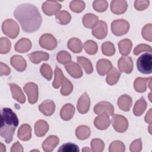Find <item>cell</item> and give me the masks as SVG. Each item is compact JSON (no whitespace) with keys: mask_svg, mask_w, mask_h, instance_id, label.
<instances>
[{"mask_svg":"<svg viewBox=\"0 0 152 152\" xmlns=\"http://www.w3.org/2000/svg\"><path fill=\"white\" fill-rule=\"evenodd\" d=\"M14 16L25 32H34L42 24L41 15L37 7L31 4L26 3L18 5L14 11Z\"/></svg>","mask_w":152,"mask_h":152,"instance_id":"cell-1","label":"cell"},{"mask_svg":"<svg viewBox=\"0 0 152 152\" xmlns=\"http://www.w3.org/2000/svg\"><path fill=\"white\" fill-rule=\"evenodd\" d=\"M19 123L16 114L10 108L5 107L1 110V124L0 135L7 143L12 140L15 128Z\"/></svg>","mask_w":152,"mask_h":152,"instance_id":"cell-2","label":"cell"},{"mask_svg":"<svg viewBox=\"0 0 152 152\" xmlns=\"http://www.w3.org/2000/svg\"><path fill=\"white\" fill-rule=\"evenodd\" d=\"M138 70L144 74H150L152 72V55L151 53H145L137 59Z\"/></svg>","mask_w":152,"mask_h":152,"instance_id":"cell-3","label":"cell"},{"mask_svg":"<svg viewBox=\"0 0 152 152\" xmlns=\"http://www.w3.org/2000/svg\"><path fill=\"white\" fill-rule=\"evenodd\" d=\"M2 29L4 33L11 39L15 38L20 32L18 24L12 19L5 20L2 23Z\"/></svg>","mask_w":152,"mask_h":152,"instance_id":"cell-4","label":"cell"},{"mask_svg":"<svg viewBox=\"0 0 152 152\" xmlns=\"http://www.w3.org/2000/svg\"><path fill=\"white\" fill-rule=\"evenodd\" d=\"M111 29L115 35L117 36H122L128 31L129 24L125 20H116L112 23Z\"/></svg>","mask_w":152,"mask_h":152,"instance_id":"cell-5","label":"cell"},{"mask_svg":"<svg viewBox=\"0 0 152 152\" xmlns=\"http://www.w3.org/2000/svg\"><path fill=\"white\" fill-rule=\"evenodd\" d=\"M112 125L115 131L118 132L126 131L128 127L127 119L121 115H114L112 116Z\"/></svg>","mask_w":152,"mask_h":152,"instance_id":"cell-6","label":"cell"},{"mask_svg":"<svg viewBox=\"0 0 152 152\" xmlns=\"http://www.w3.org/2000/svg\"><path fill=\"white\" fill-rule=\"evenodd\" d=\"M24 90L28 96V101L31 104L37 102L39 97L37 86L32 82L27 83L24 86Z\"/></svg>","mask_w":152,"mask_h":152,"instance_id":"cell-7","label":"cell"},{"mask_svg":"<svg viewBox=\"0 0 152 152\" xmlns=\"http://www.w3.org/2000/svg\"><path fill=\"white\" fill-rule=\"evenodd\" d=\"M61 7V5L57 1H47L43 4L42 9L46 15L50 16L58 13Z\"/></svg>","mask_w":152,"mask_h":152,"instance_id":"cell-8","label":"cell"},{"mask_svg":"<svg viewBox=\"0 0 152 152\" xmlns=\"http://www.w3.org/2000/svg\"><path fill=\"white\" fill-rule=\"evenodd\" d=\"M39 44L41 47L48 50H53L57 46V40L55 37L48 33L43 34L39 39Z\"/></svg>","mask_w":152,"mask_h":152,"instance_id":"cell-9","label":"cell"},{"mask_svg":"<svg viewBox=\"0 0 152 152\" xmlns=\"http://www.w3.org/2000/svg\"><path fill=\"white\" fill-rule=\"evenodd\" d=\"M118 66L121 72L129 74L133 69V62L130 56H123L118 62Z\"/></svg>","mask_w":152,"mask_h":152,"instance_id":"cell-10","label":"cell"},{"mask_svg":"<svg viewBox=\"0 0 152 152\" xmlns=\"http://www.w3.org/2000/svg\"><path fill=\"white\" fill-rule=\"evenodd\" d=\"M94 112L97 115L104 112L109 116H112L114 113V107L110 103L106 101H102L97 103L94 107Z\"/></svg>","mask_w":152,"mask_h":152,"instance_id":"cell-11","label":"cell"},{"mask_svg":"<svg viewBox=\"0 0 152 152\" xmlns=\"http://www.w3.org/2000/svg\"><path fill=\"white\" fill-rule=\"evenodd\" d=\"M107 33V26L103 21H99L92 28L93 35L98 39H104Z\"/></svg>","mask_w":152,"mask_h":152,"instance_id":"cell-12","label":"cell"},{"mask_svg":"<svg viewBox=\"0 0 152 152\" xmlns=\"http://www.w3.org/2000/svg\"><path fill=\"white\" fill-rule=\"evenodd\" d=\"M110 124L109 116L106 113H102L97 116L94 120V125L96 128L100 130H104L108 128Z\"/></svg>","mask_w":152,"mask_h":152,"instance_id":"cell-13","label":"cell"},{"mask_svg":"<svg viewBox=\"0 0 152 152\" xmlns=\"http://www.w3.org/2000/svg\"><path fill=\"white\" fill-rule=\"evenodd\" d=\"M90 100L87 93H84L79 98L77 102V110L81 113H87L90 108Z\"/></svg>","mask_w":152,"mask_h":152,"instance_id":"cell-14","label":"cell"},{"mask_svg":"<svg viewBox=\"0 0 152 152\" xmlns=\"http://www.w3.org/2000/svg\"><path fill=\"white\" fill-rule=\"evenodd\" d=\"M127 7L126 1L124 0H114L110 4L111 11L115 14H124L126 11Z\"/></svg>","mask_w":152,"mask_h":152,"instance_id":"cell-15","label":"cell"},{"mask_svg":"<svg viewBox=\"0 0 152 152\" xmlns=\"http://www.w3.org/2000/svg\"><path fill=\"white\" fill-rule=\"evenodd\" d=\"M112 65L110 61L106 59H99L96 64V69L98 74L104 75L112 69Z\"/></svg>","mask_w":152,"mask_h":152,"instance_id":"cell-16","label":"cell"},{"mask_svg":"<svg viewBox=\"0 0 152 152\" xmlns=\"http://www.w3.org/2000/svg\"><path fill=\"white\" fill-rule=\"evenodd\" d=\"M65 69L73 78H79L83 76V71L80 65L75 62H71L65 66Z\"/></svg>","mask_w":152,"mask_h":152,"instance_id":"cell-17","label":"cell"},{"mask_svg":"<svg viewBox=\"0 0 152 152\" xmlns=\"http://www.w3.org/2000/svg\"><path fill=\"white\" fill-rule=\"evenodd\" d=\"M59 140L57 136L50 135L43 142L42 148L46 152H50L53 150L59 144Z\"/></svg>","mask_w":152,"mask_h":152,"instance_id":"cell-18","label":"cell"},{"mask_svg":"<svg viewBox=\"0 0 152 152\" xmlns=\"http://www.w3.org/2000/svg\"><path fill=\"white\" fill-rule=\"evenodd\" d=\"M10 62L11 65L18 71L21 72L26 69L27 63L26 60L20 55H14L11 57Z\"/></svg>","mask_w":152,"mask_h":152,"instance_id":"cell-19","label":"cell"},{"mask_svg":"<svg viewBox=\"0 0 152 152\" xmlns=\"http://www.w3.org/2000/svg\"><path fill=\"white\" fill-rule=\"evenodd\" d=\"M39 110L46 116L52 115L55 109L54 102L51 100H46L39 106Z\"/></svg>","mask_w":152,"mask_h":152,"instance_id":"cell-20","label":"cell"},{"mask_svg":"<svg viewBox=\"0 0 152 152\" xmlns=\"http://www.w3.org/2000/svg\"><path fill=\"white\" fill-rule=\"evenodd\" d=\"M132 103V98L126 94H124L120 96L117 102L118 106L120 109L125 112L129 111Z\"/></svg>","mask_w":152,"mask_h":152,"instance_id":"cell-21","label":"cell"},{"mask_svg":"<svg viewBox=\"0 0 152 152\" xmlns=\"http://www.w3.org/2000/svg\"><path fill=\"white\" fill-rule=\"evenodd\" d=\"M74 113V106L70 103H67L61 108L60 110V116L63 120L69 121L73 117Z\"/></svg>","mask_w":152,"mask_h":152,"instance_id":"cell-22","label":"cell"},{"mask_svg":"<svg viewBox=\"0 0 152 152\" xmlns=\"http://www.w3.org/2000/svg\"><path fill=\"white\" fill-rule=\"evenodd\" d=\"M31 48V41L26 38L19 40L15 45V50L19 53H26L30 50Z\"/></svg>","mask_w":152,"mask_h":152,"instance_id":"cell-23","label":"cell"},{"mask_svg":"<svg viewBox=\"0 0 152 152\" xmlns=\"http://www.w3.org/2000/svg\"><path fill=\"white\" fill-rule=\"evenodd\" d=\"M18 137L22 141H28L31 137V126L27 124L22 125L18 130Z\"/></svg>","mask_w":152,"mask_h":152,"instance_id":"cell-24","label":"cell"},{"mask_svg":"<svg viewBox=\"0 0 152 152\" xmlns=\"http://www.w3.org/2000/svg\"><path fill=\"white\" fill-rule=\"evenodd\" d=\"M9 86L10 87L13 98L18 102L24 103L26 101V97L20 87H19L17 84L12 83L10 84Z\"/></svg>","mask_w":152,"mask_h":152,"instance_id":"cell-25","label":"cell"},{"mask_svg":"<svg viewBox=\"0 0 152 152\" xmlns=\"http://www.w3.org/2000/svg\"><path fill=\"white\" fill-rule=\"evenodd\" d=\"M30 61L34 64H39L42 61H47L49 58V55L48 53L42 51H36L28 55Z\"/></svg>","mask_w":152,"mask_h":152,"instance_id":"cell-26","label":"cell"},{"mask_svg":"<svg viewBox=\"0 0 152 152\" xmlns=\"http://www.w3.org/2000/svg\"><path fill=\"white\" fill-rule=\"evenodd\" d=\"M49 130V125L44 120L37 121L34 125L35 134L37 137H43Z\"/></svg>","mask_w":152,"mask_h":152,"instance_id":"cell-27","label":"cell"},{"mask_svg":"<svg viewBox=\"0 0 152 152\" xmlns=\"http://www.w3.org/2000/svg\"><path fill=\"white\" fill-rule=\"evenodd\" d=\"M151 79V77L149 78H137L134 82V87L135 90L139 93H142L145 91L147 89V83L149 80Z\"/></svg>","mask_w":152,"mask_h":152,"instance_id":"cell-28","label":"cell"},{"mask_svg":"<svg viewBox=\"0 0 152 152\" xmlns=\"http://www.w3.org/2000/svg\"><path fill=\"white\" fill-rule=\"evenodd\" d=\"M97 22L98 17L93 14H86L83 18V25L84 27L88 28H93Z\"/></svg>","mask_w":152,"mask_h":152,"instance_id":"cell-29","label":"cell"},{"mask_svg":"<svg viewBox=\"0 0 152 152\" xmlns=\"http://www.w3.org/2000/svg\"><path fill=\"white\" fill-rule=\"evenodd\" d=\"M121 72L115 68H112V69L108 72L106 77V82L108 84L113 86L116 84L120 78Z\"/></svg>","mask_w":152,"mask_h":152,"instance_id":"cell-30","label":"cell"},{"mask_svg":"<svg viewBox=\"0 0 152 152\" xmlns=\"http://www.w3.org/2000/svg\"><path fill=\"white\" fill-rule=\"evenodd\" d=\"M147 107V102L144 97H141L136 102L133 108V113L135 116H141Z\"/></svg>","mask_w":152,"mask_h":152,"instance_id":"cell-31","label":"cell"},{"mask_svg":"<svg viewBox=\"0 0 152 152\" xmlns=\"http://www.w3.org/2000/svg\"><path fill=\"white\" fill-rule=\"evenodd\" d=\"M132 42L129 39H122L118 43V47L119 52L122 55H126L129 54L132 49Z\"/></svg>","mask_w":152,"mask_h":152,"instance_id":"cell-32","label":"cell"},{"mask_svg":"<svg viewBox=\"0 0 152 152\" xmlns=\"http://www.w3.org/2000/svg\"><path fill=\"white\" fill-rule=\"evenodd\" d=\"M91 134V131L89 127L86 125H81L75 129V135L78 139L84 140L87 139Z\"/></svg>","mask_w":152,"mask_h":152,"instance_id":"cell-33","label":"cell"},{"mask_svg":"<svg viewBox=\"0 0 152 152\" xmlns=\"http://www.w3.org/2000/svg\"><path fill=\"white\" fill-rule=\"evenodd\" d=\"M68 48L74 53H80L82 50V42L78 38L73 37L68 42Z\"/></svg>","mask_w":152,"mask_h":152,"instance_id":"cell-34","label":"cell"},{"mask_svg":"<svg viewBox=\"0 0 152 152\" xmlns=\"http://www.w3.org/2000/svg\"><path fill=\"white\" fill-rule=\"evenodd\" d=\"M56 19L59 24L65 25L69 23L71 20V16L68 12L61 11L56 14Z\"/></svg>","mask_w":152,"mask_h":152,"instance_id":"cell-35","label":"cell"},{"mask_svg":"<svg viewBox=\"0 0 152 152\" xmlns=\"http://www.w3.org/2000/svg\"><path fill=\"white\" fill-rule=\"evenodd\" d=\"M77 61L78 62L83 66L86 72L88 74L92 73L93 71L92 64L91 61L83 56H78L77 57Z\"/></svg>","mask_w":152,"mask_h":152,"instance_id":"cell-36","label":"cell"},{"mask_svg":"<svg viewBox=\"0 0 152 152\" xmlns=\"http://www.w3.org/2000/svg\"><path fill=\"white\" fill-rule=\"evenodd\" d=\"M64 78L65 77L61 69L58 66H56L55 69V78L53 82V87L58 88L62 85Z\"/></svg>","mask_w":152,"mask_h":152,"instance_id":"cell-37","label":"cell"},{"mask_svg":"<svg viewBox=\"0 0 152 152\" xmlns=\"http://www.w3.org/2000/svg\"><path fill=\"white\" fill-rule=\"evenodd\" d=\"M85 51L89 55H94L96 53L98 47L97 43L93 40L86 41L83 46Z\"/></svg>","mask_w":152,"mask_h":152,"instance_id":"cell-38","label":"cell"},{"mask_svg":"<svg viewBox=\"0 0 152 152\" xmlns=\"http://www.w3.org/2000/svg\"><path fill=\"white\" fill-rule=\"evenodd\" d=\"M102 51L106 56H112L115 53V46L110 42H106L102 45Z\"/></svg>","mask_w":152,"mask_h":152,"instance_id":"cell-39","label":"cell"},{"mask_svg":"<svg viewBox=\"0 0 152 152\" xmlns=\"http://www.w3.org/2000/svg\"><path fill=\"white\" fill-rule=\"evenodd\" d=\"M62 88L61 89V93L63 96L69 95L72 91L73 86L71 82L66 78H64L62 84L61 85Z\"/></svg>","mask_w":152,"mask_h":152,"instance_id":"cell-40","label":"cell"},{"mask_svg":"<svg viewBox=\"0 0 152 152\" xmlns=\"http://www.w3.org/2000/svg\"><path fill=\"white\" fill-rule=\"evenodd\" d=\"M85 3L83 1L75 0L70 2L69 8L74 12H82L85 8Z\"/></svg>","mask_w":152,"mask_h":152,"instance_id":"cell-41","label":"cell"},{"mask_svg":"<svg viewBox=\"0 0 152 152\" xmlns=\"http://www.w3.org/2000/svg\"><path fill=\"white\" fill-rule=\"evenodd\" d=\"M56 59L62 64H67L71 62V56L68 52L62 50L59 52L57 54Z\"/></svg>","mask_w":152,"mask_h":152,"instance_id":"cell-42","label":"cell"},{"mask_svg":"<svg viewBox=\"0 0 152 152\" xmlns=\"http://www.w3.org/2000/svg\"><path fill=\"white\" fill-rule=\"evenodd\" d=\"M58 151V152H78L80 149L76 144L68 142L62 145Z\"/></svg>","mask_w":152,"mask_h":152,"instance_id":"cell-43","label":"cell"},{"mask_svg":"<svg viewBox=\"0 0 152 152\" xmlns=\"http://www.w3.org/2000/svg\"><path fill=\"white\" fill-rule=\"evenodd\" d=\"M125 150V145L121 141H113L109 147V151L110 152H123Z\"/></svg>","mask_w":152,"mask_h":152,"instance_id":"cell-44","label":"cell"},{"mask_svg":"<svg viewBox=\"0 0 152 152\" xmlns=\"http://www.w3.org/2000/svg\"><path fill=\"white\" fill-rule=\"evenodd\" d=\"M11 44L10 41L7 37H1L0 39V53L1 54L7 53L11 49Z\"/></svg>","mask_w":152,"mask_h":152,"instance_id":"cell-45","label":"cell"},{"mask_svg":"<svg viewBox=\"0 0 152 152\" xmlns=\"http://www.w3.org/2000/svg\"><path fill=\"white\" fill-rule=\"evenodd\" d=\"M91 147L94 152H101L104 148V143L100 139H93L91 141Z\"/></svg>","mask_w":152,"mask_h":152,"instance_id":"cell-46","label":"cell"},{"mask_svg":"<svg viewBox=\"0 0 152 152\" xmlns=\"http://www.w3.org/2000/svg\"><path fill=\"white\" fill-rule=\"evenodd\" d=\"M40 73L42 75L48 80H50L52 77V69L50 66L47 64H43L40 66Z\"/></svg>","mask_w":152,"mask_h":152,"instance_id":"cell-47","label":"cell"},{"mask_svg":"<svg viewBox=\"0 0 152 152\" xmlns=\"http://www.w3.org/2000/svg\"><path fill=\"white\" fill-rule=\"evenodd\" d=\"M93 8L97 12H104L107 8L108 3L106 1H94L93 4Z\"/></svg>","mask_w":152,"mask_h":152,"instance_id":"cell-48","label":"cell"},{"mask_svg":"<svg viewBox=\"0 0 152 152\" xmlns=\"http://www.w3.org/2000/svg\"><path fill=\"white\" fill-rule=\"evenodd\" d=\"M152 25L151 23L146 24L142 29V36L146 40L151 42L152 40V33H151Z\"/></svg>","mask_w":152,"mask_h":152,"instance_id":"cell-49","label":"cell"},{"mask_svg":"<svg viewBox=\"0 0 152 152\" xmlns=\"http://www.w3.org/2000/svg\"><path fill=\"white\" fill-rule=\"evenodd\" d=\"M151 48L149 45H147L146 44H140L135 48L133 52L135 55H138L142 52H151Z\"/></svg>","mask_w":152,"mask_h":152,"instance_id":"cell-50","label":"cell"},{"mask_svg":"<svg viewBox=\"0 0 152 152\" xmlns=\"http://www.w3.org/2000/svg\"><path fill=\"white\" fill-rule=\"evenodd\" d=\"M150 2L147 0H137L134 2V7L138 11L144 10L149 6Z\"/></svg>","mask_w":152,"mask_h":152,"instance_id":"cell-51","label":"cell"},{"mask_svg":"<svg viewBox=\"0 0 152 152\" xmlns=\"http://www.w3.org/2000/svg\"><path fill=\"white\" fill-rule=\"evenodd\" d=\"M130 151L132 152H139L142 149V142L141 138L137 139L132 142L129 147Z\"/></svg>","mask_w":152,"mask_h":152,"instance_id":"cell-52","label":"cell"},{"mask_svg":"<svg viewBox=\"0 0 152 152\" xmlns=\"http://www.w3.org/2000/svg\"><path fill=\"white\" fill-rule=\"evenodd\" d=\"M11 72L10 68L5 64L1 62L0 63V75L2 76L3 75H7Z\"/></svg>","mask_w":152,"mask_h":152,"instance_id":"cell-53","label":"cell"},{"mask_svg":"<svg viewBox=\"0 0 152 152\" xmlns=\"http://www.w3.org/2000/svg\"><path fill=\"white\" fill-rule=\"evenodd\" d=\"M23 151L24 149L23 148V146L18 141L15 142L11 148V152H23Z\"/></svg>","mask_w":152,"mask_h":152,"instance_id":"cell-54","label":"cell"},{"mask_svg":"<svg viewBox=\"0 0 152 152\" xmlns=\"http://www.w3.org/2000/svg\"><path fill=\"white\" fill-rule=\"evenodd\" d=\"M151 114H152V109L150 108L149 110L147 112L145 116V121L147 123H148L149 124H151V121H152Z\"/></svg>","mask_w":152,"mask_h":152,"instance_id":"cell-55","label":"cell"},{"mask_svg":"<svg viewBox=\"0 0 152 152\" xmlns=\"http://www.w3.org/2000/svg\"><path fill=\"white\" fill-rule=\"evenodd\" d=\"M0 151L1 152H5L6 151L5 150V145L2 144V143H1V145H0Z\"/></svg>","mask_w":152,"mask_h":152,"instance_id":"cell-56","label":"cell"},{"mask_svg":"<svg viewBox=\"0 0 152 152\" xmlns=\"http://www.w3.org/2000/svg\"><path fill=\"white\" fill-rule=\"evenodd\" d=\"M82 151L86 152V151H91V150H90V148H88V147H84V148H83Z\"/></svg>","mask_w":152,"mask_h":152,"instance_id":"cell-57","label":"cell"},{"mask_svg":"<svg viewBox=\"0 0 152 152\" xmlns=\"http://www.w3.org/2000/svg\"><path fill=\"white\" fill-rule=\"evenodd\" d=\"M151 124H150V125H149V127H148V129H149V132H150V134H151Z\"/></svg>","mask_w":152,"mask_h":152,"instance_id":"cell-58","label":"cell"},{"mask_svg":"<svg viewBox=\"0 0 152 152\" xmlns=\"http://www.w3.org/2000/svg\"><path fill=\"white\" fill-rule=\"evenodd\" d=\"M150 96H151V93H150V94H149V99H150V102H151V99Z\"/></svg>","mask_w":152,"mask_h":152,"instance_id":"cell-59","label":"cell"}]
</instances>
